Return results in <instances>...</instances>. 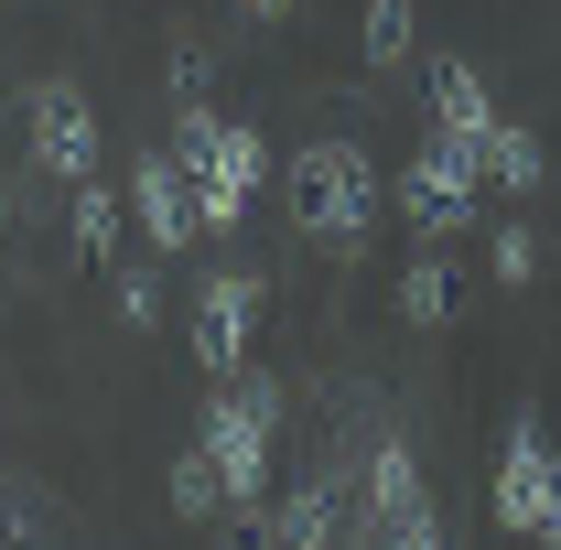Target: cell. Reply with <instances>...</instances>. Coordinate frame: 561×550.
Here are the masks:
<instances>
[{
  "label": "cell",
  "instance_id": "6da1fadb",
  "mask_svg": "<svg viewBox=\"0 0 561 550\" xmlns=\"http://www.w3.org/2000/svg\"><path fill=\"white\" fill-rule=\"evenodd\" d=\"M271 432H280V378L238 367L227 389H206L195 443L216 454V475H227V496H238V507H260V496H271Z\"/></svg>",
  "mask_w": 561,
  "mask_h": 550
},
{
  "label": "cell",
  "instance_id": "7a4b0ae2",
  "mask_svg": "<svg viewBox=\"0 0 561 550\" xmlns=\"http://www.w3.org/2000/svg\"><path fill=\"white\" fill-rule=\"evenodd\" d=\"M367 216H378V173H367V151H356V140H313V151L291 162V227H302L313 249H356Z\"/></svg>",
  "mask_w": 561,
  "mask_h": 550
},
{
  "label": "cell",
  "instance_id": "3957f363",
  "mask_svg": "<svg viewBox=\"0 0 561 550\" xmlns=\"http://www.w3.org/2000/svg\"><path fill=\"white\" fill-rule=\"evenodd\" d=\"M184 184H195V227H238L249 216V195H260V173H271V151H260V130H238V119H206V108H184Z\"/></svg>",
  "mask_w": 561,
  "mask_h": 550
},
{
  "label": "cell",
  "instance_id": "277c9868",
  "mask_svg": "<svg viewBox=\"0 0 561 550\" xmlns=\"http://www.w3.org/2000/svg\"><path fill=\"white\" fill-rule=\"evenodd\" d=\"M476 173H486V151H476V140H454V130H432V140H421V162L400 173V216H411L432 249L476 227Z\"/></svg>",
  "mask_w": 561,
  "mask_h": 550
},
{
  "label": "cell",
  "instance_id": "5b68a950",
  "mask_svg": "<svg viewBox=\"0 0 561 550\" xmlns=\"http://www.w3.org/2000/svg\"><path fill=\"white\" fill-rule=\"evenodd\" d=\"M496 518H507L518 540L561 550V454H551V432H540L529 411L507 421V465H496Z\"/></svg>",
  "mask_w": 561,
  "mask_h": 550
},
{
  "label": "cell",
  "instance_id": "8992f818",
  "mask_svg": "<svg viewBox=\"0 0 561 550\" xmlns=\"http://www.w3.org/2000/svg\"><path fill=\"white\" fill-rule=\"evenodd\" d=\"M249 324H260V280H249V271H216L206 291H195V313H184L195 367H206V378H238V367H249Z\"/></svg>",
  "mask_w": 561,
  "mask_h": 550
},
{
  "label": "cell",
  "instance_id": "52a82bcc",
  "mask_svg": "<svg viewBox=\"0 0 561 550\" xmlns=\"http://www.w3.org/2000/svg\"><path fill=\"white\" fill-rule=\"evenodd\" d=\"M33 162H44L55 184H87V173H98V108L76 98L66 76L33 87Z\"/></svg>",
  "mask_w": 561,
  "mask_h": 550
},
{
  "label": "cell",
  "instance_id": "ba28073f",
  "mask_svg": "<svg viewBox=\"0 0 561 550\" xmlns=\"http://www.w3.org/2000/svg\"><path fill=\"white\" fill-rule=\"evenodd\" d=\"M130 195H140V238H151L162 260L195 249V184H184V151H140Z\"/></svg>",
  "mask_w": 561,
  "mask_h": 550
},
{
  "label": "cell",
  "instance_id": "9c48e42d",
  "mask_svg": "<svg viewBox=\"0 0 561 550\" xmlns=\"http://www.w3.org/2000/svg\"><path fill=\"white\" fill-rule=\"evenodd\" d=\"M432 496H421V465H411V443H389L378 465H367V518H356V550H378L400 518H421Z\"/></svg>",
  "mask_w": 561,
  "mask_h": 550
},
{
  "label": "cell",
  "instance_id": "30bf717a",
  "mask_svg": "<svg viewBox=\"0 0 561 550\" xmlns=\"http://www.w3.org/2000/svg\"><path fill=\"white\" fill-rule=\"evenodd\" d=\"M335 496H346V475H302L271 518V550H335Z\"/></svg>",
  "mask_w": 561,
  "mask_h": 550
},
{
  "label": "cell",
  "instance_id": "8fae6325",
  "mask_svg": "<svg viewBox=\"0 0 561 550\" xmlns=\"http://www.w3.org/2000/svg\"><path fill=\"white\" fill-rule=\"evenodd\" d=\"M432 130H454V140H476V151H486L496 108H486V87H476V66H432Z\"/></svg>",
  "mask_w": 561,
  "mask_h": 550
},
{
  "label": "cell",
  "instance_id": "7c38bea8",
  "mask_svg": "<svg viewBox=\"0 0 561 550\" xmlns=\"http://www.w3.org/2000/svg\"><path fill=\"white\" fill-rule=\"evenodd\" d=\"M76 260H98V271H119V195L87 173L76 184Z\"/></svg>",
  "mask_w": 561,
  "mask_h": 550
},
{
  "label": "cell",
  "instance_id": "4fadbf2b",
  "mask_svg": "<svg viewBox=\"0 0 561 550\" xmlns=\"http://www.w3.org/2000/svg\"><path fill=\"white\" fill-rule=\"evenodd\" d=\"M443 313H454V271H443V249H421L400 271V324H443Z\"/></svg>",
  "mask_w": 561,
  "mask_h": 550
},
{
  "label": "cell",
  "instance_id": "5bb4252c",
  "mask_svg": "<svg viewBox=\"0 0 561 550\" xmlns=\"http://www.w3.org/2000/svg\"><path fill=\"white\" fill-rule=\"evenodd\" d=\"M162 496H173V518H206L216 496H227V475H216L206 443H184V454H173V485H162Z\"/></svg>",
  "mask_w": 561,
  "mask_h": 550
},
{
  "label": "cell",
  "instance_id": "9a60e30c",
  "mask_svg": "<svg viewBox=\"0 0 561 550\" xmlns=\"http://www.w3.org/2000/svg\"><path fill=\"white\" fill-rule=\"evenodd\" d=\"M486 173H496V184H507V195H540V140H529V130H507V119H496V130H486Z\"/></svg>",
  "mask_w": 561,
  "mask_h": 550
},
{
  "label": "cell",
  "instance_id": "2e32d148",
  "mask_svg": "<svg viewBox=\"0 0 561 550\" xmlns=\"http://www.w3.org/2000/svg\"><path fill=\"white\" fill-rule=\"evenodd\" d=\"M356 33H367V66H378V76L411 66V0H367V22H356Z\"/></svg>",
  "mask_w": 561,
  "mask_h": 550
},
{
  "label": "cell",
  "instance_id": "e0dca14e",
  "mask_svg": "<svg viewBox=\"0 0 561 550\" xmlns=\"http://www.w3.org/2000/svg\"><path fill=\"white\" fill-rule=\"evenodd\" d=\"M496 280H507V291H529V280H540V227H518V216L496 227Z\"/></svg>",
  "mask_w": 561,
  "mask_h": 550
},
{
  "label": "cell",
  "instance_id": "ac0fdd59",
  "mask_svg": "<svg viewBox=\"0 0 561 550\" xmlns=\"http://www.w3.org/2000/svg\"><path fill=\"white\" fill-rule=\"evenodd\" d=\"M119 324H130V335H151V324H162V280L130 271V260H119Z\"/></svg>",
  "mask_w": 561,
  "mask_h": 550
},
{
  "label": "cell",
  "instance_id": "d6986e66",
  "mask_svg": "<svg viewBox=\"0 0 561 550\" xmlns=\"http://www.w3.org/2000/svg\"><path fill=\"white\" fill-rule=\"evenodd\" d=\"M238 11H249V22H291L302 0H238Z\"/></svg>",
  "mask_w": 561,
  "mask_h": 550
},
{
  "label": "cell",
  "instance_id": "ffe728a7",
  "mask_svg": "<svg viewBox=\"0 0 561 550\" xmlns=\"http://www.w3.org/2000/svg\"><path fill=\"white\" fill-rule=\"evenodd\" d=\"M238 550H271V540H238Z\"/></svg>",
  "mask_w": 561,
  "mask_h": 550
},
{
  "label": "cell",
  "instance_id": "44dd1931",
  "mask_svg": "<svg viewBox=\"0 0 561 550\" xmlns=\"http://www.w3.org/2000/svg\"><path fill=\"white\" fill-rule=\"evenodd\" d=\"M0 227H11V206H0Z\"/></svg>",
  "mask_w": 561,
  "mask_h": 550
}]
</instances>
